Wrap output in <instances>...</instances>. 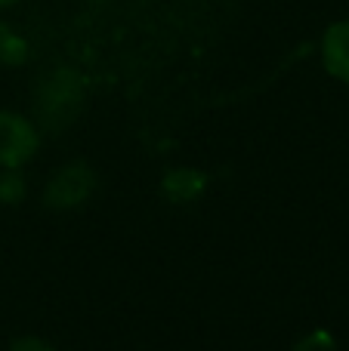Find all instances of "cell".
<instances>
[{
	"mask_svg": "<svg viewBox=\"0 0 349 351\" xmlns=\"http://www.w3.org/2000/svg\"><path fill=\"white\" fill-rule=\"evenodd\" d=\"M322 65L340 84H349V19L334 22L322 34Z\"/></svg>",
	"mask_w": 349,
	"mask_h": 351,
	"instance_id": "cell-4",
	"label": "cell"
},
{
	"mask_svg": "<svg viewBox=\"0 0 349 351\" xmlns=\"http://www.w3.org/2000/svg\"><path fill=\"white\" fill-rule=\"evenodd\" d=\"M96 185H99L96 170L90 164H84V160H71V164L59 167L49 176L47 188H43V206L53 213L78 210L93 197Z\"/></svg>",
	"mask_w": 349,
	"mask_h": 351,
	"instance_id": "cell-2",
	"label": "cell"
},
{
	"mask_svg": "<svg viewBox=\"0 0 349 351\" xmlns=\"http://www.w3.org/2000/svg\"><path fill=\"white\" fill-rule=\"evenodd\" d=\"M291 351H337V342H334V336L328 333V330H313V333L303 336Z\"/></svg>",
	"mask_w": 349,
	"mask_h": 351,
	"instance_id": "cell-8",
	"label": "cell"
},
{
	"mask_svg": "<svg viewBox=\"0 0 349 351\" xmlns=\"http://www.w3.org/2000/svg\"><path fill=\"white\" fill-rule=\"evenodd\" d=\"M204 185H207V176L192 170V167H177L164 176L161 182V191L170 204H192L204 194Z\"/></svg>",
	"mask_w": 349,
	"mask_h": 351,
	"instance_id": "cell-5",
	"label": "cell"
},
{
	"mask_svg": "<svg viewBox=\"0 0 349 351\" xmlns=\"http://www.w3.org/2000/svg\"><path fill=\"white\" fill-rule=\"evenodd\" d=\"M16 3H22V0H0V10H10V6H16Z\"/></svg>",
	"mask_w": 349,
	"mask_h": 351,
	"instance_id": "cell-10",
	"label": "cell"
},
{
	"mask_svg": "<svg viewBox=\"0 0 349 351\" xmlns=\"http://www.w3.org/2000/svg\"><path fill=\"white\" fill-rule=\"evenodd\" d=\"M28 59V43L12 25L0 22V68H19Z\"/></svg>",
	"mask_w": 349,
	"mask_h": 351,
	"instance_id": "cell-6",
	"label": "cell"
},
{
	"mask_svg": "<svg viewBox=\"0 0 349 351\" xmlns=\"http://www.w3.org/2000/svg\"><path fill=\"white\" fill-rule=\"evenodd\" d=\"M10 351H56V348H53V342L37 333H19L10 342Z\"/></svg>",
	"mask_w": 349,
	"mask_h": 351,
	"instance_id": "cell-9",
	"label": "cell"
},
{
	"mask_svg": "<svg viewBox=\"0 0 349 351\" xmlns=\"http://www.w3.org/2000/svg\"><path fill=\"white\" fill-rule=\"evenodd\" d=\"M41 148V130L19 111H0V170H22Z\"/></svg>",
	"mask_w": 349,
	"mask_h": 351,
	"instance_id": "cell-3",
	"label": "cell"
},
{
	"mask_svg": "<svg viewBox=\"0 0 349 351\" xmlns=\"http://www.w3.org/2000/svg\"><path fill=\"white\" fill-rule=\"evenodd\" d=\"M25 197V176L22 170H3L0 173V204H22Z\"/></svg>",
	"mask_w": 349,
	"mask_h": 351,
	"instance_id": "cell-7",
	"label": "cell"
},
{
	"mask_svg": "<svg viewBox=\"0 0 349 351\" xmlns=\"http://www.w3.org/2000/svg\"><path fill=\"white\" fill-rule=\"evenodd\" d=\"M87 105V86L74 68H53L41 77L31 99V121L41 133H62L80 117Z\"/></svg>",
	"mask_w": 349,
	"mask_h": 351,
	"instance_id": "cell-1",
	"label": "cell"
}]
</instances>
